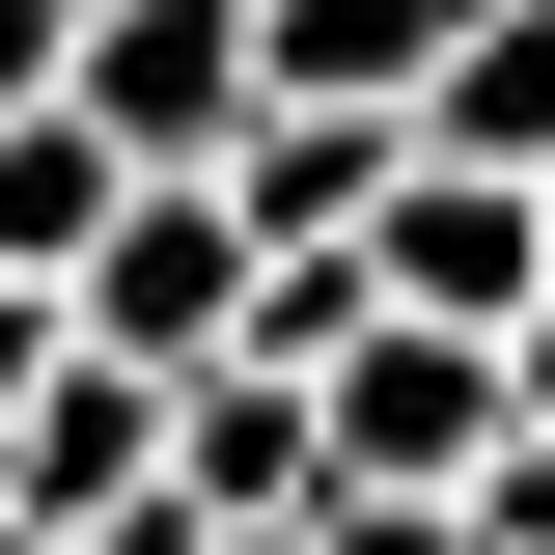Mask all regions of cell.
<instances>
[{"label": "cell", "mask_w": 555, "mask_h": 555, "mask_svg": "<svg viewBox=\"0 0 555 555\" xmlns=\"http://www.w3.org/2000/svg\"><path fill=\"white\" fill-rule=\"evenodd\" d=\"M56 112L112 139L139 195H222L278 139V56H250V0H83V56H56Z\"/></svg>", "instance_id": "6da1fadb"}, {"label": "cell", "mask_w": 555, "mask_h": 555, "mask_svg": "<svg viewBox=\"0 0 555 555\" xmlns=\"http://www.w3.org/2000/svg\"><path fill=\"white\" fill-rule=\"evenodd\" d=\"M250 306H278V250H250V222H222V195H139L112 250H83V306H56V334L112 361V389H222V361H250Z\"/></svg>", "instance_id": "7a4b0ae2"}, {"label": "cell", "mask_w": 555, "mask_h": 555, "mask_svg": "<svg viewBox=\"0 0 555 555\" xmlns=\"http://www.w3.org/2000/svg\"><path fill=\"white\" fill-rule=\"evenodd\" d=\"M361 306H389V334L528 361V334H555V195H500V167H416V195L361 222Z\"/></svg>", "instance_id": "3957f363"}, {"label": "cell", "mask_w": 555, "mask_h": 555, "mask_svg": "<svg viewBox=\"0 0 555 555\" xmlns=\"http://www.w3.org/2000/svg\"><path fill=\"white\" fill-rule=\"evenodd\" d=\"M306 416H334V500H473L500 444H528V389H500L473 334H389V306L334 334V389H306Z\"/></svg>", "instance_id": "277c9868"}, {"label": "cell", "mask_w": 555, "mask_h": 555, "mask_svg": "<svg viewBox=\"0 0 555 555\" xmlns=\"http://www.w3.org/2000/svg\"><path fill=\"white\" fill-rule=\"evenodd\" d=\"M416 195V112H278L250 167H222V222H250L278 278H361V222Z\"/></svg>", "instance_id": "5b68a950"}, {"label": "cell", "mask_w": 555, "mask_h": 555, "mask_svg": "<svg viewBox=\"0 0 555 555\" xmlns=\"http://www.w3.org/2000/svg\"><path fill=\"white\" fill-rule=\"evenodd\" d=\"M0 500H28V528H112V500H167V389H112V361L56 334V389H28V444H0Z\"/></svg>", "instance_id": "8992f818"}, {"label": "cell", "mask_w": 555, "mask_h": 555, "mask_svg": "<svg viewBox=\"0 0 555 555\" xmlns=\"http://www.w3.org/2000/svg\"><path fill=\"white\" fill-rule=\"evenodd\" d=\"M416 167H500V195H555V0H473V28H444V83H416Z\"/></svg>", "instance_id": "52a82bcc"}, {"label": "cell", "mask_w": 555, "mask_h": 555, "mask_svg": "<svg viewBox=\"0 0 555 555\" xmlns=\"http://www.w3.org/2000/svg\"><path fill=\"white\" fill-rule=\"evenodd\" d=\"M112 222H139V167H112L83 112L0 139V306H83V250H112Z\"/></svg>", "instance_id": "ba28073f"}, {"label": "cell", "mask_w": 555, "mask_h": 555, "mask_svg": "<svg viewBox=\"0 0 555 555\" xmlns=\"http://www.w3.org/2000/svg\"><path fill=\"white\" fill-rule=\"evenodd\" d=\"M56 56H83V28H56V0H0V139H28V112H56Z\"/></svg>", "instance_id": "9c48e42d"}, {"label": "cell", "mask_w": 555, "mask_h": 555, "mask_svg": "<svg viewBox=\"0 0 555 555\" xmlns=\"http://www.w3.org/2000/svg\"><path fill=\"white\" fill-rule=\"evenodd\" d=\"M306 555H473V528H444V500H334Z\"/></svg>", "instance_id": "30bf717a"}, {"label": "cell", "mask_w": 555, "mask_h": 555, "mask_svg": "<svg viewBox=\"0 0 555 555\" xmlns=\"http://www.w3.org/2000/svg\"><path fill=\"white\" fill-rule=\"evenodd\" d=\"M28 389H56V306H0V444H28Z\"/></svg>", "instance_id": "8fae6325"}, {"label": "cell", "mask_w": 555, "mask_h": 555, "mask_svg": "<svg viewBox=\"0 0 555 555\" xmlns=\"http://www.w3.org/2000/svg\"><path fill=\"white\" fill-rule=\"evenodd\" d=\"M0 555H56V528H28V500H0Z\"/></svg>", "instance_id": "7c38bea8"}]
</instances>
